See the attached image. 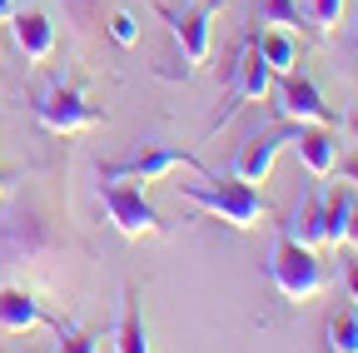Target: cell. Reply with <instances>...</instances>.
I'll return each instance as SVG.
<instances>
[{
    "label": "cell",
    "mask_w": 358,
    "mask_h": 353,
    "mask_svg": "<svg viewBox=\"0 0 358 353\" xmlns=\"http://www.w3.org/2000/svg\"><path fill=\"white\" fill-rule=\"evenodd\" d=\"M343 239L358 249V199H353V209H348V224H343Z\"/></svg>",
    "instance_id": "603a6c76"
},
{
    "label": "cell",
    "mask_w": 358,
    "mask_h": 353,
    "mask_svg": "<svg viewBox=\"0 0 358 353\" xmlns=\"http://www.w3.org/2000/svg\"><path fill=\"white\" fill-rule=\"evenodd\" d=\"M254 10H259L264 25H279V30H299L303 25L299 0H254Z\"/></svg>",
    "instance_id": "ac0fdd59"
},
{
    "label": "cell",
    "mask_w": 358,
    "mask_h": 353,
    "mask_svg": "<svg viewBox=\"0 0 358 353\" xmlns=\"http://www.w3.org/2000/svg\"><path fill=\"white\" fill-rule=\"evenodd\" d=\"M6 185H10V174H6V169H0V189H6Z\"/></svg>",
    "instance_id": "d4e9b609"
},
{
    "label": "cell",
    "mask_w": 358,
    "mask_h": 353,
    "mask_svg": "<svg viewBox=\"0 0 358 353\" xmlns=\"http://www.w3.org/2000/svg\"><path fill=\"white\" fill-rule=\"evenodd\" d=\"M353 180H358V169H353ZM353 199H358V194H353Z\"/></svg>",
    "instance_id": "4316f807"
},
{
    "label": "cell",
    "mask_w": 358,
    "mask_h": 353,
    "mask_svg": "<svg viewBox=\"0 0 358 353\" xmlns=\"http://www.w3.org/2000/svg\"><path fill=\"white\" fill-rule=\"evenodd\" d=\"M279 145H289V124L264 129V135H254L249 145H239V154H234V180L264 185L268 169H274V159H279Z\"/></svg>",
    "instance_id": "8fae6325"
},
{
    "label": "cell",
    "mask_w": 358,
    "mask_h": 353,
    "mask_svg": "<svg viewBox=\"0 0 358 353\" xmlns=\"http://www.w3.org/2000/svg\"><path fill=\"white\" fill-rule=\"evenodd\" d=\"M199 169V174H214L199 154H189L185 145H145V150H134V154H124V159H100L95 164V180H140V185H155V180H164L169 169Z\"/></svg>",
    "instance_id": "277c9868"
},
{
    "label": "cell",
    "mask_w": 358,
    "mask_h": 353,
    "mask_svg": "<svg viewBox=\"0 0 358 353\" xmlns=\"http://www.w3.org/2000/svg\"><path fill=\"white\" fill-rule=\"evenodd\" d=\"M35 120L45 129H55V135H70V129H90V124H105V110L100 105H90L75 85L55 80V85H45V90L35 95Z\"/></svg>",
    "instance_id": "8992f818"
},
{
    "label": "cell",
    "mask_w": 358,
    "mask_h": 353,
    "mask_svg": "<svg viewBox=\"0 0 358 353\" xmlns=\"http://www.w3.org/2000/svg\"><path fill=\"white\" fill-rule=\"evenodd\" d=\"M10 10H15V0H0V20H10Z\"/></svg>",
    "instance_id": "cb8c5ba5"
},
{
    "label": "cell",
    "mask_w": 358,
    "mask_h": 353,
    "mask_svg": "<svg viewBox=\"0 0 358 353\" xmlns=\"http://www.w3.org/2000/svg\"><path fill=\"white\" fill-rule=\"evenodd\" d=\"M268 90H274V110H279L284 120H294V124H338V115H334V110L324 105V95H319V85L303 80L299 70L279 75Z\"/></svg>",
    "instance_id": "9c48e42d"
},
{
    "label": "cell",
    "mask_w": 358,
    "mask_h": 353,
    "mask_svg": "<svg viewBox=\"0 0 358 353\" xmlns=\"http://www.w3.org/2000/svg\"><path fill=\"white\" fill-rule=\"evenodd\" d=\"M284 234H294V239L308 244V249L324 244V194H319V189H303V194H299V209H294V219L284 224Z\"/></svg>",
    "instance_id": "5bb4252c"
},
{
    "label": "cell",
    "mask_w": 358,
    "mask_h": 353,
    "mask_svg": "<svg viewBox=\"0 0 358 353\" xmlns=\"http://www.w3.org/2000/svg\"><path fill=\"white\" fill-rule=\"evenodd\" d=\"M268 279H274V289L289 303H303V298H313L324 289V264H319V254H313L308 244H299L294 234L279 229L274 254H268Z\"/></svg>",
    "instance_id": "3957f363"
},
{
    "label": "cell",
    "mask_w": 358,
    "mask_h": 353,
    "mask_svg": "<svg viewBox=\"0 0 358 353\" xmlns=\"http://www.w3.org/2000/svg\"><path fill=\"white\" fill-rule=\"evenodd\" d=\"M348 209H353V189L334 185L324 194V244H343V224H348Z\"/></svg>",
    "instance_id": "e0dca14e"
},
{
    "label": "cell",
    "mask_w": 358,
    "mask_h": 353,
    "mask_svg": "<svg viewBox=\"0 0 358 353\" xmlns=\"http://www.w3.org/2000/svg\"><path fill=\"white\" fill-rule=\"evenodd\" d=\"M10 30H15V45L25 60H45L55 50V25L45 10H10Z\"/></svg>",
    "instance_id": "4fadbf2b"
},
{
    "label": "cell",
    "mask_w": 358,
    "mask_h": 353,
    "mask_svg": "<svg viewBox=\"0 0 358 353\" xmlns=\"http://www.w3.org/2000/svg\"><path fill=\"white\" fill-rule=\"evenodd\" d=\"M343 289H348V303H358V259H343Z\"/></svg>",
    "instance_id": "7402d4cb"
},
{
    "label": "cell",
    "mask_w": 358,
    "mask_h": 353,
    "mask_svg": "<svg viewBox=\"0 0 358 353\" xmlns=\"http://www.w3.org/2000/svg\"><path fill=\"white\" fill-rule=\"evenodd\" d=\"M65 239L50 229L35 204H15L6 219H0V269H20V264H35V259H50L60 254Z\"/></svg>",
    "instance_id": "7a4b0ae2"
},
{
    "label": "cell",
    "mask_w": 358,
    "mask_h": 353,
    "mask_svg": "<svg viewBox=\"0 0 358 353\" xmlns=\"http://www.w3.org/2000/svg\"><path fill=\"white\" fill-rule=\"evenodd\" d=\"M115 348L120 353H145L150 338H145V319H140V289L124 284V314H120V329H115Z\"/></svg>",
    "instance_id": "9a60e30c"
},
{
    "label": "cell",
    "mask_w": 358,
    "mask_h": 353,
    "mask_svg": "<svg viewBox=\"0 0 358 353\" xmlns=\"http://www.w3.org/2000/svg\"><path fill=\"white\" fill-rule=\"evenodd\" d=\"M100 209L110 214V224L124 234V239H145V234H169V224L159 219V209L145 199L140 180L124 185V180H100Z\"/></svg>",
    "instance_id": "5b68a950"
},
{
    "label": "cell",
    "mask_w": 358,
    "mask_h": 353,
    "mask_svg": "<svg viewBox=\"0 0 358 353\" xmlns=\"http://www.w3.org/2000/svg\"><path fill=\"white\" fill-rule=\"evenodd\" d=\"M179 194L194 199L204 214L224 219L229 229H254L259 219L268 214V199L249 185V180H224V174H204V185H179Z\"/></svg>",
    "instance_id": "6da1fadb"
},
{
    "label": "cell",
    "mask_w": 358,
    "mask_h": 353,
    "mask_svg": "<svg viewBox=\"0 0 358 353\" xmlns=\"http://www.w3.org/2000/svg\"><path fill=\"white\" fill-rule=\"evenodd\" d=\"M35 324H55V314L30 289H0V329H6V333H25Z\"/></svg>",
    "instance_id": "7c38bea8"
},
{
    "label": "cell",
    "mask_w": 358,
    "mask_h": 353,
    "mask_svg": "<svg viewBox=\"0 0 358 353\" xmlns=\"http://www.w3.org/2000/svg\"><path fill=\"white\" fill-rule=\"evenodd\" d=\"M268 85H274V70H268L264 55H259V35H249L239 45V65H234V80H229V90H224V100H219V115L209 120V135H219L224 120H234V110L244 100H264Z\"/></svg>",
    "instance_id": "52a82bcc"
},
{
    "label": "cell",
    "mask_w": 358,
    "mask_h": 353,
    "mask_svg": "<svg viewBox=\"0 0 358 353\" xmlns=\"http://www.w3.org/2000/svg\"><path fill=\"white\" fill-rule=\"evenodd\" d=\"M219 6H224V0H199L194 10H169V6H155V15L169 25L179 55H185V65H204V60H209V35H214V25H209V20L219 15Z\"/></svg>",
    "instance_id": "ba28073f"
},
{
    "label": "cell",
    "mask_w": 358,
    "mask_h": 353,
    "mask_svg": "<svg viewBox=\"0 0 358 353\" xmlns=\"http://www.w3.org/2000/svg\"><path fill=\"white\" fill-rule=\"evenodd\" d=\"M289 145L299 150L303 169L313 180H329L334 164H338V140H334V124H294L289 120Z\"/></svg>",
    "instance_id": "30bf717a"
},
{
    "label": "cell",
    "mask_w": 358,
    "mask_h": 353,
    "mask_svg": "<svg viewBox=\"0 0 358 353\" xmlns=\"http://www.w3.org/2000/svg\"><path fill=\"white\" fill-rule=\"evenodd\" d=\"M110 40H115V45H134V40H140V25H134L129 10H115L110 15Z\"/></svg>",
    "instance_id": "ffe728a7"
},
{
    "label": "cell",
    "mask_w": 358,
    "mask_h": 353,
    "mask_svg": "<svg viewBox=\"0 0 358 353\" xmlns=\"http://www.w3.org/2000/svg\"><path fill=\"white\" fill-rule=\"evenodd\" d=\"M308 6H313V25L319 30H334L343 15V0H308Z\"/></svg>",
    "instance_id": "44dd1931"
},
{
    "label": "cell",
    "mask_w": 358,
    "mask_h": 353,
    "mask_svg": "<svg viewBox=\"0 0 358 353\" xmlns=\"http://www.w3.org/2000/svg\"><path fill=\"white\" fill-rule=\"evenodd\" d=\"M353 45H358V25H353Z\"/></svg>",
    "instance_id": "484cf974"
},
{
    "label": "cell",
    "mask_w": 358,
    "mask_h": 353,
    "mask_svg": "<svg viewBox=\"0 0 358 353\" xmlns=\"http://www.w3.org/2000/svg\"><path fill=\"white\" fill-rule=\"evenodd\" d=\"M259 55H264V65L274 70V75L299 70V45H294V35H289V30H268V35L259 40Z\"/></svg>",
    "instance_id": "2e32d148"
},
{
    "label": "cell",
    "mask_w": 358,
    "mask_h": 353,
    "mask_svg": "<svg viewBox=\"0 0 358 353\" xmlns=\"http://www.w3.org/2000/svg\"><path fill=\"white\" fill-rule=\"evenodd\" d=\"M329 348H334V353H358V314H353V308L334 314V324H329Z\"/></svg>",
    "instance_id": "d6986e66"
}]
</instances>
